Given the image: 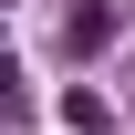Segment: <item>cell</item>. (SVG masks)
Returning a JSON list of instances; mask_svg holds the SVG:
<instances>
[{"label": "cell", "mask_w": 135, "mask_h": 135, "mask_svg": "<svg viewBox=\"0 0 135 135\" xmlns=\"http://www.w3.org/2000/svg\"><path fill=\"white\" fill-rule=\"evenodd\" d=\"M104 31H114V11H104V0H73V21H62V42H73V52H94Z\"/></svg>", "instance_id": "6da1fadb"}]
</instances>
